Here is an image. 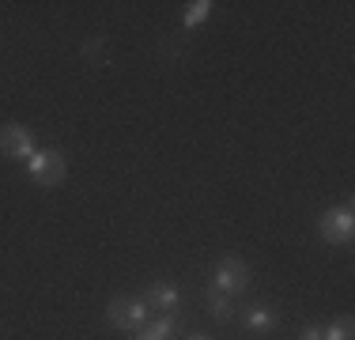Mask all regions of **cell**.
Listing matches in <instances>:
<instances>
[{"label": "cell", "instance_id": "1", "mask_svg": "<svg viewBox=\"0 0 355 340\" xmlns=\"http://www.w3.org/2000/svg\"><path fill=\"white\" fill-rule=\"evenodd\" d=\"M27 174L42 185H57L64 178V155L61 151H35L27 159Z\"/></svg>", "mask_w": 355, "mask_h": 340}, {"label": "cell", "instance_id": "2", "mask_svg": "<svg viewBox=\"0 0 355 340\" xmlns=\"http://www.w3.org/2000/svg\"><path fill=\"white\" fill-rule=\"evenodd\" d=\"M0 151H4L8 159H23V163H27L38 151V144H35V136H31V129H23V125H4V129H0Z\"/></svg>", "mask_w": 355, "mask_h": 340}, {"label": "cell", "instance_id": "3", "mask_svg": "<svg viewBox=\"0 0 355 340\" xmlns=\"http://www.w3.org/2000/svg\"><path fill=\"white\" fill-rule=\"evenodd\" d=\"M246 284H250V269L242 265V261H234V257L219 261L216 272H212V287L219 295H234V291H242Z\"/></svg>", "mask_w": 355, "mask_h": 340}, {"label": "cell", "instance_id": "4", "mask_svg": "<svg viewBox=\"0 0 355 340\" xmlns=\"http://www.w3.org/2000/svg\"><path fill=\"white\" fill-rule=\"evenodd\" d=\"M321 238L325 242H352V231H355V216L352 208L344 204V208H329L325 216H321Z\"/></svg>", "mask_w": 355, "mask_h": 340}, {"label": "cell", "instance_id": "5", "mask_svg": "<svg viewBox=\"0 0 355 340\" xmlns=\"http://www.w3.org/2000/svg\"><path fill=\"white\" fill-rule=\"evenodd\" d=\"M148 306H155L159 314H171V310L182 306V291L171 287V284H155V287H151V295H148Z\"/></svg>", "mask_w": 355, "mask_h": 340}, {"label": "cell", "instance_id": "6", "mask_svg": "<svg viewBox=\"0 0 355 340\" xmlns=\"http://www.w3.org/2000/svg\"><path fill=\"white\" fill-rule=\"evenodd\" d=\"M276 321H280V318H276V310H272V306H250V310H246V325L253 329V333H268V329H276Z\"/></svg>", "mask_w": 355, "mask_h": 340}, {"label": "cell", "instance_id": "7", "mask_svg": "<svg viewBox=\"0 0 355 340\" xmlns=\"http://www.w3.org/2000/svg\"><path fill=\"white\" fill-rule=\"evenodd\" d=\"M212 8H216L212 0H197V4H189V12L182 15V27L189 31V27H197V23H205L208 15H212Z\"/></svg>", "mask_w": 355, "mask_h": 340}, {"label": "cell", "instance_id": "8", "mask_svg": "<svg viewBox=\"0 0 355 340\" xmlns=\"http://www.w3.org/2000/svg\"><path fill=\"white\" fill-rule=\"evenodd\" d=\"M208 310H212V318H216V321H231V318H234L231 299H227V295H219V291L208 295Z\"/></svg>", "mask_w": 355, "mask_h": 340}, {"label": "cell", "instance_id": "9", "mask_svg": "<svg viewBox=\"0 0 355 340\" xmlns=\"http://www.w3.org/2000/svg\"><path fill=\"white\" fill-rule=\"evenodd\" d=\"M151 329H155V333L163 337V340H171V337L178 333V329H182V318H178L174 310H171V314H159V318L151 321Z\"/></svg>", "mask_w": 355, "mask_h": 340}, {"label": "cell", "instance_id": "10", "mask_svg": "<svg viewBox=\"0 0 355 340\" xmlns=\"http://www.w3.org/2000/svg\"><path fill=\"white\" fill-rule=\"evenodd\" d=\"M125 318H129V325H144V321L151 318L148 299H129V303H125Z\"/></svg>", "mask_w": 355, "mask_h": 340}, {"label": "cell", "instance_id": "11", "mask_svg": "<svg viewBox=\"0 0 355 340\" xmlns=\"http://www.w3.org/2000/svg\"><path fill=\"white\" fill-rule=\"evenodd\" d=\"M106 325H110V329H125V325H129V318H125V303H121V299H114V303L106 306Z\"/></svg>", "mask_w": 355, "mask_h": 340}, {"label": "cell", "instance_id": "12", "mask_svg": "<svg viewBox=\"0 0 355 340\" xmlns=\"http://www.w3.org/2000/svg\"><path fill=\"white\" fill-rule=\"evenodd\" d=\"M321 340H352V321H333L329 329H321Z\"/></svg>", "mask_w": 355, "mask_h": 340}, {"label": "cell", "instance_id": "13", "mask_svg": "<svg viewBox=\"0 0 355 340\" xmlns=\"http://www.w3.org/2000/svg\"><path fill=\"white\" fill-rule=\"evenodd\" d=\"M83 53H87L91 61H98V57H103V38H91L87 46H83Z\"/></svg>", "mask_w": 355, "mask_h": 340}, {"label": "cell", "instance_id": "14", "mask_svg": "<svg viewBox=\"0 0 355 340\" xmlns=\"http://www.w3.org/2000/svg\"><path fill=\"white\" fill-rule=\"evenodd\" d=\"M137 340H163V337H159L155 329H144V333H137Z\"/></svg>", "mask_w": 355, "mask_h": 340}, {"label": "cell", "instance_id": "15", "mask_svg": "<svg viewBox=\"0 0 355 340\" xmlns=\"http://www.w3.org/2000/svg\"><path fill=\"white\" fill-rule=\"evenodd\" d=\"M302 340H321V329H314V325H310L306 333H302Z\"/></svg>", "mask_w": 355, "mask_h": 340}, {"label": "cell", "instance_id": "16", "mask_svg": "<svg viewBox=\"0 0 355 340\" xmlns=\"http://www.w3.org/2000/svg\"><path fill=\"white\" fill-rule=\"evenodd\" d=\"M189 340H208V337H200V333H197V337H189Z\"/></svg>", "mask_w": 355, "mask_h": 340}]
</instances>
